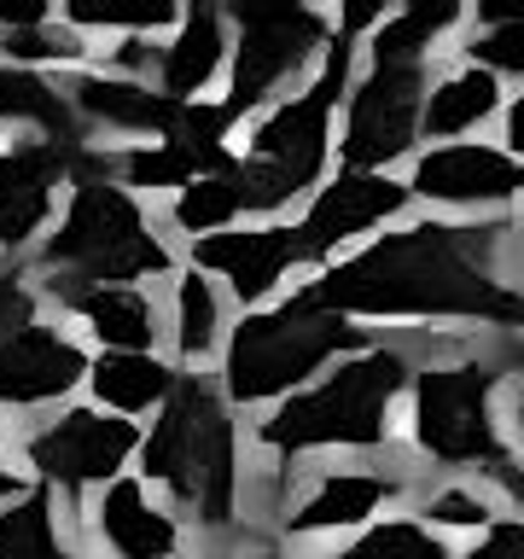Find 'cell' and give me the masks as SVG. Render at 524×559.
Here are the masks:
<instances>
[{
	"label": "cell",
	"instance_id": "29",
	"mask_svg": "<svg viewBox=\"0 0 524 559\" xmlns=\"http://www.w3.org/2000/svg\"><path fill=\"white\" fill-rule=\"evenodd\" d=\"M76 24H164L169 17V0H76L70 7Z\"/></svg>",
	"mask_w": 524,
	"mask_h": 559
},
{
	"label": "cell",
	"instance_id": "25",
	"mask_svg": "<svg viewBox=\"0 0 524 559\" xmlns=\"http://www.w3.org/2000/svg\"><path fill=\"white\" fill-rule=\"evenodd\" d=\"M129 181L134 187H192V181H204V169H199V157H187L181 146H157V152H134L129 157Z\"/></svg>",
	"mask_w": 524,
	"mask_h": 559
},
{
	"label": "cell",
	"instance_id": "26",
	"mask_svg": "<svg viewBox=\"0 0 524 559\" xmlns=\"http://www.w3.org/2000/svg\"><path fill=\"white\" fill-rule=\"evenodd\" d=\"M338 559H443V548L426 531H414V524H384V531H373Z\"/></svg>",
	"mask_w": 524,
	"mask_h": 559
},
{
	"label": "cell",
	"instance_id": "13",
	"mask_svg": "<svg viewBox=\"0 0 524 559\" xmlns=\"http://www.w3.org/2000/svg\"><path fill=\"white\" fill-rule=\"evenodd\" d=\"M414 187L426 199H454V204H478V199H507V192L524 187V169L501 152H484V146H449V152H431L419 164Z\"/></svg>",
	"mask_w": 524,
	"mask_h": 559
},
{
	"label": "cell",
	"instance_id": "31",
	"mask_svg": "<svg viewBox=\"0 0 524 559\" xmlns=\"http://www.w3.org/2000/svg\"><path fill=\"white\" fill-rule=\"evenodd\" d=\"M17 332H29V292L12 274H0V344L17 338Z\"/></svg>",
	"mask_w": 524,
	"mask_h": 559
},
{
	"label": "cell",
	"instance_id": "16",
	"mask_svg": "<svg viewBox=\"0 0 524 559\" xmlns=\"http://www.w3.org/2000/svg\"><path fill=\"white\" fill-rule=\"evenodd\" d=\"M99 524H105V536H111V548H117L122 559H164V554L175 548L169 519L152 513V507L140 501L134 484H117L111 496H105Z\"/></svg>",
	"mask_w": 524,
	"mask_h": 559
},
{
	"label": "cell",
	"instance_id": "14",
	"mask_svg": "<svg viewBox=\"0 0 524 559\" xmlns=\"http://www.w3.org/2000/svg\"><path fill=\"white\" fill-rule=\"evenodd\" d=\"M297 257H303V239L286 234V227H262V234H216V239L199 245V262L204 269H222L227 280H234L239 297L269 292L279 280V269L297 262Z\"/></svg>",
	"mask_w": 524,
	"mask_h": 559
},
{
	"label": "cell",
	"instance_id": "22",
	"mask_svg": "<svg viewBox=\"0 0 524 559\" xmlns=\"http://www.w3.org/2000/svg\"><path fill=\"white\" fill-rule=\"evenodd\" d=\"M94 384H99L105 402H117V408H146L152 396H164L169 373L152 356H105L94 367Z\"/></svg>",
	"mask_w": 524,
	"mask_h": 559
},
{
	"label": "cell",
	"instance_id": "10",
	"mask_svg": "<svg viewBox=\"0 0 524 559\" xmlns=\"http://www.w3.org/2000/svg\"><path fill=\"white\" fill-rule=\"evenodd\" d=\"M134 449L129 419H99V414H64L52 431H41L29 443L35 466L59 484H87V478H111L122 466V454Z\"/></svg>",
	"mask_w": 524,
	"mask_h": 559
},
{
	"label": "cell",
	"instance_id": "40",
	"mask_svg": "<svg viewBox=\"0 0 524 559\" xmlns=\"http://www.w3.org/2000/svg\"><path fill=\"white\" fill-rule=\"evenodd\" d=\"M47 559H70V554H47Z\"/></svg>",
	"mask_w": 524,
	"mask_h": 559
},
{
	"label": "cell",
	"instance_id": "28",
	"mask_svg": "<svg viewBox=\"0 0 524 559\" xmlns=\"http://www.w3.org/2000/svg\"><path fill=\"white\" fill-rule=\"evenodd\" d=\"M210 338H216V297H210V286L192 274L181 286V349L199 356V349H210Z\"/></svg>",
	"mask_w": 524,
	"mask_h": 559
},
{
	"label": "cell",
	"instance_id": "32",
	"mask_svg": "<svg viewBox=\"0 0 524 559\" xmlns=\"http://www.w3.org/2000/svg\"><path fill=\"white\" fill-rule=\"evenodd\" d=\"M12 52L17 59H70V41H52V35H41V29H17L12 35Z\"/></svg>",
	"mask_w": 524,
	"mask_h": 559
},
{
	"label": "cell",
	"instance_id": "4",
	"mask_svg": "<svg viewBox=\"0 0 524 559\" xmlns=\"http://www.w3.org/2000/svg\"><path fill=\"white\" fill-rule=\"evenodd\" d=\"M349 344V326L338 309L314 304V297H291L286 309L274 314H257V321L239 326L234 349H227V384H234V396L257 402V396H274L297 384L303 373H314L332 349Z\"/></svg>",
	"mask_w": 524,
	"mask_h": 559
},
{
	"label": "cell",
	"instance_id": "1",
	"mask_svg": "<svg viewBox=\"0 0 524 559\" xmlns=\"http://www.w3.org/2000/svg\"><path fill=\"white\" fill-rule=\"evenodd\" d=\"M501 227H414L384 239L356 262L332 269L309 297L326 309L361 314H489V321H524V297H513L489 274Z\"/></svg>",
	"mask_w": 524,
	"mask_h": 559
},
{
	"label": "cell",
	"instance_id": "30",
	"mask_svg": "<svg viewBox=\"0 0 524 559\" xmlns=\"http://www.w3.org/2000/svg\"><path fill=\"white\" fill-rule=\"evenodd\" d=\"M472 59H484L489 70H524V24H496L472 47Z\"/></svg>",
	"mask_w": 524,
	"mask_h": 559
},
{
	"label": "cell",
	"instance_id": "5",
	"mask_svg": "<svg viewBox=\"0 0 524 559\" xmlns=\"http://www.w3.org/2000/svg\"><path fill=\"white\" fill-rule=\"evenodd\" d=\"M52 269H70L76 280H129L164 269V245L140 227V210L117 187L87 181L64 216V234L52 239Z\"/></svg>",
	"mask_w": 524,
	"mask_h": 559
},
{
	"label": "cell",
	"instance_id": "7",
	"mask_svg": "<svg viewBox=\"0 0 524 559\" xmlns=\"http://www.w3.org/2000/svg\"><path fill=\"white\" fill-rule=\"evenodd\" d=\"M239 70H234V94H227V111H251V105L269 94V87L309 59V47L321 41V17L303 7H239Z\"/></svg>",
	"mask_w": 524,
	"mask_h": 559
},
{
	"label": "cell",
	"instance_id": "34",
	"mask_svg": "<svg viewBox=\"0 0 524 559\" xmlns=\"http://www.w3.org/2000/svg\"><path fill=\"white\" fill-rule=\"evenodd\" d=\"M472 559H524V524H501V531H489V542Z\"/></svg>",
	"mask_w": 524,
	"mask_h": 559
},
{
	"label": "cell",
	"instance_id": "24",
	"mask_svg": "<svg viewBox=\"0 0 524 559\" xmlns=\"http://www.w3.org/2000/svg\"><path fill=\"white\" fill-rule=\"evenodd\" d=\"M234 210H245L234 175H210V181H192V187L181 192L175 216H181V227H192V234H204V227H222Z\"/></svg>",
	"mask_w": 524,
	"mask_h": 559
},
{
	"label": "cell",
	"instance_id": "36",
	"mask_svg": "<svg viewBox=\"0 0 524 559\" xmlns=\"http://www.w3.org/2000/svg\"><path fill=\"white\" fill-rule=\"evenodd\" d=\"M507 140H513V146L524 152V99L513 105V117H507Z\"/></svg>",
	"mask_w": 524,
	"mask_h": 559
},
{
	"label": "cell",
	"instance_id": "6",
	"mask_svg": "<svg viewBox=\"0 0 524 559\" xmlns=\"http://www.w3.org/2000/svg\"><path fill=\"white\" fill-rule=\"evenodd\" d=\"M489 367H431L419 373V443L443 461H478L496 454L489 437Z\"/></svg>",
	"mask_w": 524,
	"mask_h": 559
},
{
	"label": "cell",
	"instance_id": "27",
	"mask_svg": "<svg viewBox=\"0 0 524 559\" xmlns=\"http://www.w3.org/2000/svg\"><path fill=\"white\" fill-rule=\"evenodd\" d=\"M0 559H47V501H24L0 519Z\"/></svg>",
	"mask_w": 524,
	"mask_h": 559
},
{
	"label": "cell",
	"instance_id": "9",
	"mask_svg": "<svg viewBox=\"0 0 524 559\" xmlns=\"http://www.w3.org/2000/svg\"><path fill=\"white\" fill-rule=\"evenodd\" d=\"M414 117H419V64H379L361 82L356 105H349L344 157L356 169H367V164H384V157L408 152Z\"/></svg>",
	"mask_w": 524,
	"mask_h": 559
},
{
	"label": "cell",
	"instance_id": "20",
	"mask_svg": "<svg viewBox=\"0 0 524 559\" xmlns=\"http://www.w3.org/2000/svg\"><path fill=\"white\" fill-rule=\"evenodd\" d=\"M489 111H496V82H489L484 70H466V76H454V82H443L431 94L426 129L431 134H461V129H472V122L489 117Z\"/></svg>",
	"mask_w": 524,
	"mask_h": 559
},
{
	"label": "cell",
	"instance_id": "3",
	"mask_svg": "<svg viewBox=\"0 0 524 559\" xmlns=\"http://www.w3.org/2000/svg\"><path fill=\"white\" fill-rule=\"evenodd\" d=\"M408 361L396 349H373V356L349 361L344 373H332L321 391L286 402L269 419L274 449H309V443H379L384 431V402L402 391Z\"/></svg>",
	"mask_w": 524,
	"mask_h": 559
},
{
	"label": "cell",
	"instance_id": "8",
	"mask_svg": "<svg viewBox=\"0 0 524 559\" xmlns=\"http://www.w3.org/2000/svg\"><path fill=\"white\" fill-rule=\"evenodd\" d=\"M344 76H349V47L338 41L332 59H326V76L314 82L303 99H291L286 111H274L269 122H262L257 164L279 169L291 187H309L314 169H321V157H326V111H332V99L344 94Z\"/></svg>",
	"mask_w": 524,
	"mask_h": 559
},
{
	"label": "cell",
	"instance_id": "17",
	"mask_svg": "<svg viewBox=\"0 0 524 559\" xmlns=\"http://www.w3.org/2000/svg\"><path fill=\"white\" fill-rule=\"evenodd\" d=\"M76 105L105 122H122V129H157V134H169L175 111H181V99L146 94L134 82H76Z\"/></svg>",
	"mask_w": 524,
	"mask_h": 559
},
{
	"label": "cell",
	"instance_id": "39",
	"mask_svg": "<svg viewBox=\"0 0 524 559\" xmlns=\"http://www.w3.org/2000/svg\"><path fill=\"white\" fill-rule=\"evenodd\" d=\"M519 426H524V402H519Z\"/></svg>",
	"mask_w": 524,
	"mask_h": 559
},
{
	"label": "cell",
	"instance_id": "41",
	"mask_svg": "<svg viewBox=\"0 0 524 559\" xmlns=\"http://www.w3.org/2000/svg\"><path fill=\"white\" fill-rule=\"evenodd\" d=\"M251 559H269V554H251Z\"/></svg>",
	"mask_w": 524,
	"mask_h": 559
},
{
	"label": "cell",
	"instance_id": "35",
	"mask_svg": "<svg viewBox=\"0 0 524 559\" xmlns=\"http://www.w3.org/2000/svg\"><path fill=\"white\" fill-rule=\"evenodd\" d=\"M0 24H7L12 35L35 29V24H41V7H35V0H0Z\"/></svg>",
	"mask_w": 524,
	"mask_h": 559
},
{
	"label": "cell",
	"instance_id": "33",
	"mask_svg": "<svg viewBox=\"0 0 524 559\" xmlns=\"http://www.w3.org/2000/svg\"><path fill=\"white\" fill-rule=\"evenodd\" d=\"M431 519H443V524H484V501H472V496H437L431 501Z\"/></svg>",
	"mask_w": 524,
	"mask_h": 559
},
{
	"label": "cell",
	"instance_id": "37",
	"mask_svg": "<svg viewBox=\"0 0 524 559\" xmlns=\"http://www.w3.org/2000/svg\"><path fill=\"white\" fill-rule=\"evenodd\" d=\"M344 24H349V29H361V24H373V7H349V12H344Z\"/></svg>",
	"mask_w": 524,
	"mask_h": 559
},
{
	"label": "cell",
	"instance_id": "19",
	"mask_svg": "<svg viewBox=\"0 0 524 559\" xmlns=\"http://www.w3.org/2000/svg\"><path fill=\"white\" fill-rule=\"evenodd\" d=\"M76 309L94 321L105 344H122V349L152 344V309L140 292H76Z\"/></svg>",
	"mask_w": 524,
	"mask_h": 559
},
{
	"label": "cell",
	"instance_id": "23",
	"mask_svg": "<svg viewBox=\"0 0 524 559\" xmlns=\"http://www.w3.org/2000/svg\"><path fill=\"white\" fill-rule=\"evenodd\" d=\"M454 24V7L449 0H437V7H408L402 17H391V24L379 29V41H373V59L379 64H414V52L419 47H431V35Z\"/></svg>",
	"mask_w": 524,
	"mask_h": 559
},
{
	"label": "cell",
	"instance_id": "21",
	"mask_svg": "<svg viewBox=\"0 0 524 559\" xmlns=\"http://www.w3.org/2000/svg\"><path fill=\"white\" fill-rule=\"evenodd\" d=\"M384 496H391L384 478H332V484H321V496H314L291 524H303V531H321V524H356L361 513H373Z\"/></svg>",
	"mask_w": 524,
	"mask_h": 559
},
{
	"label": "cell",
	"instance_id": "11",
	"mask_svg": "<svg viewBox=\"0 0 524 559\" xmlns=\"http://www.w3.org/2000/svg\"><path fill=\"white\" fill-rule=\"evenodd\" d=\"M402 199H408V192L396 181H384V175H338V187H326L321 204L309 210V222L297 227V234H303V257H321L338 239L384 222L391 210H402Z\"/></svg>",
	"mask_w": 524,
	"mask_h": 559
},
{
	"label": "cell",
	"instance_id": "2",
	"mask_svg": "<svg viewBox=\"0 0 524 559\" xmlns=\"http://www.w3.org/2000/svg\"><path fill=\"white\" fill-rule=\"evenodd\" d=\"M146 466L152 478L175 484V496L199 501L210 524L227 519V507H234V437H227L222 402L199 379L175 384L169 408L146 443Z\"/></svg>",
	"mask_w": 524,
	"mask_h": 559
},
{
	"label": "cell",
	"instance_id": "18",
	"mask_svg": "<svg viewBox=\"0 0 524 559\" xmlns=\"http://www.w3.org/2000/svg\"><path fill=\"white\" fill-rule=\"evenodd\" d=\"M216 59H222V24H216V12H192L187 29H181V41H175L169 59H164L169 99H187L192 87H204V76L216 70Z\"/></svg>",
	"mask_w": 524,
	"mask_h": 559
},
{
	"label": "cell",
	"instance_id": "15",
	"mask_svg": "<svg viewBox=\"0 0 524 559\" xmlns=\"http://www.w3.org/2000/svg\"><path fill=\"white\" fill-rule=\"evenodd\" d=\"M59 169V146H24L0 157V239L24 245L47 216V187Z\"/></svg>",
	"mask_w": 524,
	"mask_h": 559
},
{
	"label": "cell",
	"instance_id": "38",
	"mask_svg": "<svg viewBox=\"0 0 524 559\" xmlns=\"http://www.w3.org/2000/svg\"><path fill=\"white\" fill-rule=\"evenodd\" d=\"M7 489H12V478H7V472H0V496H7Z\"/></svg>",
	"mask_w": 524,
	"mask_h": 559
},
{
	"label": "cell",
	"instance_id": "12",
	"mask_svg": "<svg viewBox=\"0 0 524 559\" xmlns=\"http://www.w3.org/2000/svg\"><path fill=\"white\" fill-rule=\"evenodd\" d=\"M82 373V356L76 344H64L59 332H17V338L0 344V402H41V396H59L70 391Z\"/></svg>",
	"mask_w": 524,
	"mask_h": 559
}]
</instances>
